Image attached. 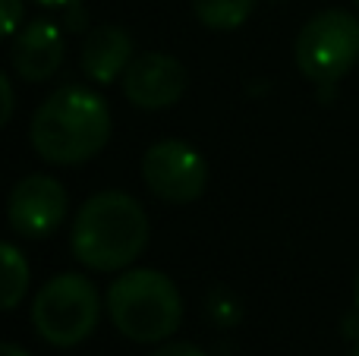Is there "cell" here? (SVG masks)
<instances>
[{
  "label": "cell",
  "mask_w": 359,
  "mask_h": 356,
  "mask_svg": "<svg viewBox=\"0 0 359 356\" xmlns=\"http://www.w3.org/2000/svg\"><path fill=\"white\" fill-rule=\"evenodd\" d=\"M32 149L48 164L92 161L111 139V111L101 95L82 85L50 92L29 126Z\"/></svg>",
  "instance_id": "obj_1"
},
{
  "label": "cell",
  "mask_w": 359,
  "mask_h": 356,
  "mask_svg": "<svg viewBox=\"0 0 359 356\" xmlns=\"http://www.w3.org/2000/svg\"><path fill=\"white\" fill-rule=\"evenodd\" d=\"M151 224L139 199L117 189L98 193L76 212L69 246L92 271H123L145 252Z\"/></svg>",
  "instance_id": "obj_2"
},
{
  "label": "cell",
  "mask_w": 359,
  "mask_h": 356,
  "mask_svg": "<svg viewBox=\"0 0 359 356\" xmlns=\"http://www.w3.org/2000/svg\"><path fill=\"white\" fill-rule=\"evenodd\" d=\"M107 315L123 338L161 344L183 322V296L164 271L130 268L107 287Z\"/></svg>",
  "instance_id": "obj_3"
},
{
  "label": "cell",
  "mask_w": 359,
  "mask_h": 356,
  "mask_svg": "<svg viewBox=\"0 0 359 356\" xmlns=\"http://www.w3.org/2000/svg\"><path fill=\"white\" fill-rule=\"evenodd\" d=\"M101 296L86 275H57L35 294L32 325L54 347H76L98 328Z\"/></svg>",
  "instance_id": "obj_4"
},
{
  "label": "cell",
  "mask_w": 359,
  "mask_h": 356,
  "mask_svg": "<svg viewBox=\"0 0 359 356\" xmlns=\"http://www.w3.org/2000/svg\"><path fill=\"white\" fill-rule=\"evenodd\" d=\"M297 67L312 82H337L359 60V19L347 10L316 13L297 35Z\"/></svg>",
  "instance_id": "obj_5"
},
{
  "label": "cell",
  "mask_w": 359,
  "mask_h": 356,
  "mask_svg": "<svg viewBox=\"0 0 359 356\" xmlns=\"http://www.w3.org/2000/svg\"><path fill=\"white\" fill-rule=\"evenodd\" d=\"M142 180L151 189V196H158L161 202L189 205L208 186V164L189 142L164 139V142H155L145 151Z\"/></svg>",
  "instance_id": "obj_6"
},
{
  "label": "cell",
  "mask_w": 359,
  "mask_h": 356,
  "mask_svg": "<svg viewBox=\"0 0 359 356\" xmlns=\"http://www.w3.org/2000/svg\"><path fill=\"white\" fill-rule=\"evenodd\" d=\"M69 212V196L60 180L48 174L22 177L10 189L6 199V218L10 227L25 240H44L63 224Z\"/></svg>",
  "instance_id": "obj_7"
},
{
  "label": "cell",
  "mask_w": 359,
  "mask_h": 356,
  "mask_svg": "<svg viewBox=\"0 0 359 356\" xmlns=\"http://www.w3.org/2000/svg\"><path fill=\"white\" fill-rule=\"evenodd\" d=\"M186 92V67L170 54L151 50V54L133 57L123 73V95L139 111H164L177 104Z\"/></svg>",
  "instance_id": "obj_8"
},
{
  "label": "cell",
  "mask_w": 359,
  "mask_h": 356,
  "mask_svg": "<svg viewBox=\"0 0 359 356\" xmlns=\"http://www.w3.org/2000/svg\"><path fill=\"white\" fill-rule=\"evenodd\" d=\"M63 35L54 22L38 19V22L25 25L13 41V69L19 73V79L25 82H44L60 69L63 63Z\"/></svg>",
  "instance_id": "obj_9"
},
{
  "label": "cell",
  "mask_w": 359,
  "mask_h": 356,
  "mask_svg": "<svg viewBox=\"0 0 359 356\" xmlns=\"http://www.w3.org/2000/svg\"><path fill=\"white\" fill-rule=\"evenodd\" d=\"M133 63V38L120 25H98L82 41V69L92 82L123 79L126 67Z\"/></svg>",
  "instance_id": "obj_10"
},
{
  "label": "cell",
  "mask_w": 359,
  "mask_h": 356,
  "mask_svg": "<svg viewBox=\"0 0 359 356\" xmlns=\"http://www.w3.org/2000/svg\"><path fill=\"white\" fill-rule=\"evenodd\" d=\"M255 0H192L196 19L211 32H233L252 16Z\"/></svg>",
  "instance_id": "obj_11"
},
{
  "label": "cell",
  "mask_w": 359,
  "mask_h": 356,
  "mask_svg": "<svg viewBox=\"0 0 359 356\" xmlns=\"http://www.w3.org/2000/svg\"><path fill=\"white\" fill-rule=\"evenodd\" d=\"M0 256H4V309L10 313L29 290V262L13 243L0 246Z\"/></svg>",
  "instance_id": "obj_12"
},
{
  "label": "cell",
  "mask_w": 359,
  "mask_h": 356,
  "mask_svg": "<svg viewBox=\"0 0 359 356\" xmlns=\"http://www.w3.org/2000/svg\"><path fill=\"white\" fill-rule=\"evenodd\" d=\"M0 6H4V35H16L22 19V0H0Z\"/></svg>",
  "instance_id": "obj_13"
},
{
  "label": "cell",
  "mask_w": 359,
  "mask_h": 356,
  "mask_svg": "<svg viewBox=\"0 0 359 356\" xmlns=\"http://www.w3.org/2000/svg\"><path fill=\"white\" fill-rule=\"evenodd\" d=\"M151 356H205L202 350H198L196 344H186V341H174V344H164L158 347Z\"/></svg>",
  "instance_id": "obj_14"
},
{
  "label": "cell",
  "mask_w": 359,
  "mask_h": 356,
  "mask_svg": "<svg viewBox=\"0 0 359 356\" xmlns=\"http://www.w3.org/2000/svg\"><path fill=\"white\" fill-rule=\"evenodd\" d=\"M0 92H4V114H0V120H4V123H10V117H13V85H10V76H0Z\"/></svg>",
  "instance_id": "obj_15"
},
{
  "label": "cell",
  "mask_w": 359,
  "mask_h": 356,
  "mask_svg": "<svg viewBox=\"0 0 359 356\" xmlns=\"http://www.w3.org/2000/svg\"><path fill=\"white\" fill-rule=\"evenodd\" d=\"M0 356H32V353L22 350L19 344H4V347H0Z\"/></svg>",
  "instance_id": "obj_16"
},
{
  "label": "cell",
  "mask_w": 359,
  "mask_h": 356,
  "mask_svg": "<svg viewBox=\"0 0 359 356\" xmlns=\"http://www.w3.org/2000/svg\"><path fill=\"white\" fill-rule=\"evenodd\" d=\"M35 4H41V6H73V4H79V0H35Z\"/></svg>",
  "instance_id": "obj_17"
},
{
  "label": "cell",
  "mask_w": 359,
  "mask_h": 356,
  "mask_svg": "<svg viewBox=\"0 0 359 356\" xmlns=\"http://www.w3.org/2000/svg\"><path fill=\"white\" fill-rule=\"evenodd\" d=\"M353 294H356V309H359V275H356V287H353Z\"/></svg>",
  "instance_id": "obj_18"
},
{
  "label": "cell",
  "mask_w": 359,
  "mask_h": 356,
  "mask_svg": "<svg viewBox=\"0 0 359 356\" xmlns=\"http://www.w3.org/2000/svg\"><path fill=\"white\" fill-rule=\"evenodd\" d=\"M350 356H359V344H356V347H353V353H350Z\"/></svg>",
  "instance_id": "obj_19"
},
{
  "label": "cell",
  "mask_w": 359,
  "mask_h": 356,
  "mask_svg": "<svg viewBox=\"0 0 359 356\" xmlns=\"http://www.w3.org/2000/svg\"><path fill=\"white\" fill-rule=\"evenodd\" d=\"M356 4H359V0H356Z\"/></svg>",
  "instance_id": "obj_20"
}]
</instances>
